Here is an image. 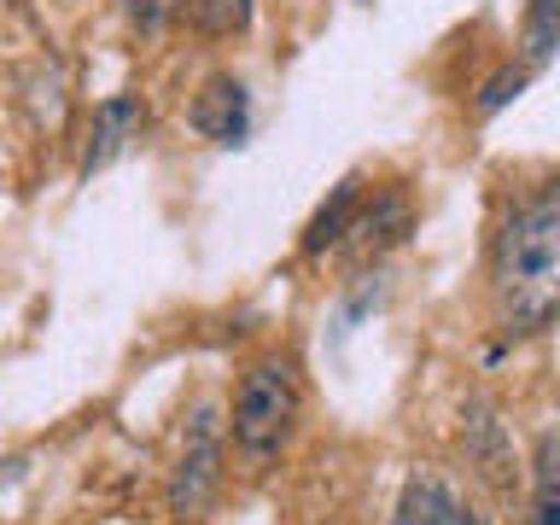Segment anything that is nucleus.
<instances>
[{"mask_svg":"<svg viewBox=\"0 0 560 525\" xmlns=\"http://www.w3.org/2000/svg\"><path fill=\"white\" fill-rule=\"evenodd\" d=\"M402 234H409V199H402V192H380L374 210H362V217L345 228V240H350V252H357V262L380 257L385 245H397Z\"/></svg>","mask_w":560,"mask_h":525,"instance_id":"nucleus-7","label":"nucleus"},{"mask_svg":"<svg viewBox=\"0 0 560 525\" xmlns=\"http://www.w3.org/2000/svg\"><path fill=\"white\" fill-rule=\"evenodd\" d=\"M525 82H532V70H525V65H502L497 77H490V82L479 88V117H497V112L520 94Z\"/></svg>","mask_w":560,"mask_h":525,"instance_id":"nucleus-12","label":"nucleus"},{"mask_svg":"<svg viewBox=\"0 0 560 525\" xmlns=\"http://www.w3.org/2000/svg\"><path fill=\"white\" fill-rule=\"evenodd\" d=\"M525 70H542L560 47V0H525Z\"/></svg>","mask_w":560,"mask_h":525,"instance_id":"nucleus-10","label":"nucleus"},{"mask_svg":"<svg viewBox=\"0 0 560 525\" xmlns=\"http://www.w3.org/2000/svg\"><path fill=\"white\" fill-rule=\"evenodd\" d=\"M555 280H560V199L542 182L497 234V292L508 332H542L555 322Z\"/></svg>","mask_w":560,"mask_h":525,"instance_id":"nucleus-1","label":"nucleus"},{"mask_svg":"<svg viewBox=\"0 0 560 525\" xmlns=\"http://www.w3.org/2000/svg\"><path fill=\"white\" fill-rule=\"evenodd\" d=\"M298 409H304V385H298V368L287 357H262L240 374L234 392V444L252 455V462H275L287 450V438L298 427Z\"/></svg>","mask_w":560,"mask_h":525,"instance_id":"nucleus-2","label":"nucleus"},{"mask_svg":"<svg viewBox=\"0 0 560 525\" xmlns=\"http://www.w3.org/2000/svg\"><path fill=\"white\" fill-rule=\"evenodd\" d=\"M217 485H222V420H217V409H192L187 438H182V462H175V479H170V508L182 520L205 514Z\"/></svg>","mask_w":560,"mask_h":525,"instance_id":"nucleus-3","label":"nucleus"},{"mask_svg":"<svg viewBox=\"0 0 560 525\" xmlns=\"http://www.w3.org/2000/svg\"><path fill=\"white\" fill-rule=\"evenodd\" d=\"M187 122H192L205 140H217V147H240V140L252 135V94H245V82L228 77V70L205 77V88L192 94Z\"/></svg>","mask_w":560,"mask_h":525,"instance_id":"nucleus-4","label":"nucleus"},{"mask_svg":"<svg viewBox=\"0 0 560 525\" xmlns=\"http://www.w3.org/2000/svg\"><path fill=\"white\" fill-rule=\"evenodd\" d=\"M175 18H182V0H129V24H135L140 35L170 30Z\"/></svg>","mask_w":560,"mask_h":525,"instance_id":"nucleus-13","label":"nucleus"},{"mask_svg":"<svg viewBox=\"0 0 560 525\" xmlns=\"http://www.w3.org/2000/svg\"><path fill=\"white\" fill-rule=\"evenodd\" d=\"M532 514L525 525H560V438L542 432L537 438V455H532Z\"/></svg>","mask_w":560,"mask_h":525,"instance_id":"nucleus-9","label":"nucleus"},{"mask_svg":"<svg viewBox=\"0 0 560 525\" xmlns=\"http://www.w3.org/2000/svg\"><path fill=\"white\" fill-rule=\"evenodd\" d=\"M140 129H147V105H140L135 94H112L94 112V135H88V152H82V175L117 164V158L140 140Z\"/></svg>","mask_w":560,"mask_h":525,"instance_id":"nucleus-5","label":"nucleus"},{"mask_svg":"<svg viewBox=\"0 0 560 525\" xmlns=\"http://www.w3.org/2000/svg\"><path fill=\"white\" fill-rule=\"evenodd\" d=\"M182 12L205 35H240L245 24H252V0H182Z\"/></svg>","mask_w":560,"mask_h":525,"instance_id":"nucleus-11","label":"nucleus"},{"mask_svg":"<svg viewBox=\"0 0 560 525\" xmlns=\"http://www.w3.org/2000/svg\"><path fill=\"white\" fill-rule=\"evenodd\" d=\"M392 525H485L438 472H415L397 497V520Z\"/></svg>","mask_w":560,"mask_h":525,"instance_id":"nucleus-6","label":"nucleus"},{"mask_svg":"<svg viewBox=\"0 0 560 525\" xmlns=\"http://www.w3.org/2000/svg\"><path fill=\"white\" fill-rule=\"evenodd\" d=\"M362 205V175H345L339 187H332V199L315 210V222L304 228V257H322L327 245H339L345 240V228H350V210Z\"/></svg>","mask_w":560,"mask_h":525,"instance_id":"nucleus-8","label":"nucleus"}]
</instances>
